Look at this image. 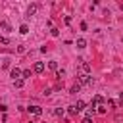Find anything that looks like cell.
<instances>
[{"label": "cell", "mask_w": 123, "mask_h": 123, "mask_svg": "<svg viewBox=\"0 0 123 123\" xmlns=\"http://www.w3.org/2000/svg\"><path fill=\"white\" fill-rule=\"evenodd\" d=\"M10 73H12L13 81H15V79H21V73H23V71H21L19 67H12V71H10Z\"/></svg>", "instance_id": "obj_4"}, {"label": "cell", "mask_w": 123, "mask_h": 123, "mask_svg": "<svg viewBox=\"0 0 123 123\" xmlns=\"http://www.w3.org/2000/svg\"><path fill=\"white\" fill-rule=\"evenodd\" d=\"M0 44H10V38H8V37H2V35H0Z\"/></svg>", "instance_id": "obj_18"}, {"label": "cell", "mask_w": 123, "mask_h": 123, "mask_svg": "<svg viewBox=\"0 0 123 123\" xmlns=\"http://www.w3.org/2000/svg\"><path fill=\"white\" fill-rule=\"evenodd\" d=\"M33 71H35V73H42V71H44V63H42V62H35Z\"/></svg>", "instance_id": "obj_3"}, {"label": "cell", "mask_w": 123, "mask_h": 123, "mask_svg": "<svg viewBox=\"0 0 123 123\" xmlns=\"http://www.w3.org/2000/svg\"><path fill=\"white\" fill-rule=\"evenodd\" d=\"M77 79H79L81 85H90V83H92V79H90L88 73H81V75H77Z\"/></svg>", "instance_id": "obj_1"}, {"label": "cell", "mask_w": 123, "mask_h": 123, "mask_svg": "<svg viewBox=\"0 0 123 123\" xmlns=\"http://www.w3.org/2000/svg\"><path fill=\"white\" fill-rule=\"evenodd\" d=\"M27 111H29V113H35V115H42V108H40V106H29Z\"/></svg>", "instance_id": "obj_2"}, {"label": "cell", "mask_w": 123, "mask_h": 123, "mask_svg": "<svg viewBox=\"0 0 123 123\" xmlns=\"http://www.w3.org/2000/svg\"><path fill=\"white\" fill-rule=\"evenodd\" d=\"M81 123H92V121H90V117H85V119H83Z\"/></svg>", "instance_id": "obj_24"}, {"label": "cell", "mask_w": 123, "mask_h": 123, "mask_svg": "<svg viewBox=\"0 0 123 123\" xmlns=\"http://www.w3.org/2000/svg\"><path fill=\"white\" fill-rule=\"evenodd\" d=\"M19 33H21V35H27V33H29V27H27V25H21V27H19Z\"/></svg>", "instance_id": "obj_13"}, {"label": "cell", "mask_w": 123, "mask_h": 123, "mask_svg": "<svg viewBox=\"0 0 123 123\" xmlns=\"http://www.w3.org/2000/svg\"><path fill=\"white\" fill-rule=\"evenodd\" d=\"M50 33H52V37H58V35H60V31H58L56 27H52V29H50Z\"/></svg>", "instance_id": "obj_20"}, {"label": "cell", "mask_w": 123, "mask_h": 123, "mask_svg": "<svg viewBox=\"0 0 123 123\" xmlns=\"http://www.w3.org/2000/svg\"><path fill=\"white\" fill-rule=\"evenodd\" d=\"M108 106H110L111 110H115V108H119V104H117L115 100H111V98H108Z\"/></svg>", "instance_id": "obj_7"}, {"label": "cell", "mask_w": 123, "mask_h": 123, "mask_svg": "<svg viewBox=\"0 0 123 123\" xmlns=\"http://www.w3.org/2000/svg\"><path fill=\"white\" fill-rule=\"evenodd\" d=\"M79 88H81V86H79V85H73V86H71V90H69V92H71V94H77V92H79Z\"/></svg>", "instance_id": "obj_17"}, {"label": "cell", "mask_w": 123, "mask_h": 123, "mask_svg": "<svg viewBox=\"0 0 123 123\" xmlns=\"http://www.w3.org/2000/svg\"><path fill=\"white\" fill-rule=\"evenodd\" d=\"M37 10H38V6H37V4H31V6H29V10H27V15H35V13H37Z\"/></svg>", "instance_id": "obj_6"}, {"label": "cell", "mask_w": 123, "mask_h": 123, "mask_svg": "<svg viewBox=\"0 0 123 123\" xmlns=\"http://www.w3.org/2000/svg\"><path fill=\"white\" fill-rule=\"evenodd\" d=\"M92 104H94V106H96V108H98V106H102V104H104V98H102V96H100V94H96V96H94V98H92Z\"/></svg>", "instance_id": "obj_5"}, {"label": "cell", "mask_w": 123, "mask_h": 123, "mask_svg": "<svg viewBox=\"0 0 123 123\" xmlns=\"http://www.w3.org/2000/svg\"><path fill=\"white\" fill-rule=\"evenodd\" d=\"M86 46V40L85 38H77V48H85Z\"/></svg>", "instance_id": "obj_9"}, {"label": "cell", "mask_w": 123, "mask_h": 123, "mask_svg": "<svg viewBox=\"0 0 123 123\" xmlns=\"http://www.w3.org/2000/svg\"><path fill=\"white\" fill-rule=\"evenodd\" d=\"M54 113H56L58 117H62V115H63V108H58V110H54Z\"/></svg>", "instance_id": "obj_19"}, {"label": "cell", "mask_w": 123, "mask_h": 123, "mask_svg": "<svg viewBox=\"0 0 123 123\" xmlns=\"http://www.w3.org/2000/svg\"><path fill=\"white\" fill-rule=\"evenodd\" d=\"M13 86H15V88H21V86H23V79H15V81H13Z\"/></svg>", "instance_id": "obj_12"}, {"label": "cell", "mask_w": 123, "mask_h": 123, "mask_svg": "<svg viewBox=\"0 0 123 123\" xmlns=\"http://www.w3.org/2000/svg\"><path fill=\"white\" fill-rule=\"evenodd\" d=\"M31 77V69H23V73H21V79H29Z\"/></svg>", "instance_id": "obj_11"}, {"label": "cell", "mask_w": 123, "mask_h": 123, "mask_svg": "<svg viewBox=\"0 0 123 123\" xmlns=\"http://www.w3.org/2000/svg\"><path fill=\"white\" fill-rule=\"evenodd\" d=\"M56 77H58V79L65 77V69H58V71H56Z\"/></svg>", "instance_id": "obj_15"}, {"label": "cell", "mask_w": 123, "mask_h": 123, "mask_svg": "<svg viewBox=\"0 0 123 123\" xmlns=\"http://www.w3.org/2000/svg\"><path fill=\"white\" fill-rule=\"evenodd\" d=\"M75 108H77V110L81 111V110L85 108V102H83V100H77V104H75Z\"/></svg>", "instance_id": "obj_16"}, {"label": "cell", "mask_w": 123, "mask_h": 123, "mask_svg": "<svg viewBox=\"0 0 123 123\" xmlns=\"http://www.w3.org/2000/svg\"><path fill=\"white\" fill-rule=\"evenodd\" d=\"M119 106L123 108V92H119Z\"/></svg>", "instance_id": "obj_23"}, {"label": "cell", "mask_w": 123, "mask_h": 123, "mask_svg": "<svg viewBox=\"0 0 123 123\" xmlns=\"http://www.w3.org/2000/svg\"><path fill=\"white\" fill-rule=\"evenodd\" d=\"M86 27H88L86 21H81V31H86Z\"/></svg>", "instance_id": "obj_22"}, {"label": "cell", "mask_w": 123, "mask_h": 123, "mask_svg": "<svg viewBox=\"0 0 123 123\" xmlns=\"http://www.w3.org/2000/svg\"><path fill=\"white\" fill-rule=\"evenodd\" d=\"M48 67H50L52 71H58V62H50V63H48Z\"/></svg>", "instance_id": "obj_14"}, {"label": "cell", "mask_w": 123, "mask_h": 123, "mask_svg": "<svg viewBox=\"0 0 123 123\" xmlns=\"http://www.w3.org/2000/svg\"><path fill=\"white\" fill-rule=\"evenodd\" d=\"M0 27H2L4 31H12V25H10L8 21H2V23H0Z\"/></svg>", "instance_id": "obj_8"}, {"label": "cell", "mask_w": 123, "mask_h": 123, "mask_svg": "<svg viewBox=\"0 0 123 123\" xmlns=\"http://www.w3.org/2000/svg\"><path fill=\"white\" fill-rule=\"evenodd\" d=\"M67 111H69L71 115H77V113H79V110L75 108V104H73V106H69V108H67Z\"/></svg>", "instance_id": "obj_10"}, {"label": "cell", "mask_w": 123, "mask_h": 123, "mask_svg": "<svg viewBox=\"0 0 123 123\" xmlns=\"http://www.w3.org/2000/svg\"><path fill=\"white\" fill-rule=\"evenodd\" d=\"M121 42H123V38H121Z\"/></svg>", "instance_id": "obj_25"}, {"label": "cell", "mask_w": 123, "mask_h": 123, "mask_svg": "<svg viewBox=\"0 0 123 123\" xmlns=\"http://www.w3.org/2000/svg\"><path fill=\"white\" fill-rule=\"evenodd\" d=\"M96 111H98V113H106V108H104V106H98Z\"/></svg>", "instance_id": "obj_21"}]
</instances>
